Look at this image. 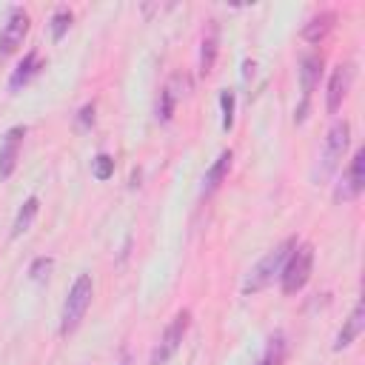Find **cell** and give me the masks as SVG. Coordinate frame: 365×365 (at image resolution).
I'll use <instances>...</instances> for the list:
<instances>
[{"label": "cell", "mask_w": 365, "mask_h": 365, "mask_svg": "<svg viewBox=\"0 0 365 365\" xmlns=\"http://www.w3.org/2000/svg\"><path fill=\"white\" fill-rule=\"evenodd\" d=\"M279 359H282V334L271 336L268 351H265V359H262L259 365H279Z\"/></svg>", "instance_id": "44dd1931"}, {"label": "cell", "mask_w": 365, "mask_h": 365, "mask_svg": "<svg viewBox=\"0 0 365 365\" xmlns=\"http://www.w3.org/2000/svg\"><path fill=\"white\" fill-rule=\"evenodd\" d=\"M120 365H131V354H128V351H123V356H120Z\"/></svg>", "instance_id": "cb8c5ba5"}, {"label": "cell", "mask_w": 365, "mask_h": 365, "mask_svg": "<svg viewBox=\"0 0 365 365\" xmlns=\"http://www.w3.org/2000/svg\"><path fill=\"white\" fill-rule=\"evenodd\" d=\"M362 188H365V148H359V151L351 157V165L345 168L339 185H336V191H334V197L342 200V202H345V200H356V197L362 194Z\"/></svg>", "instance_id": "52a82bcc"}, {"label": "cell", "mask_w": 365, "mask_h": 365, "mask_svg": "<svg viewBox=\"0 0 365 365\" xmlns=\"http://www.w3.org/2000/svg\"><path fill=\"white\" fill-rule=\"evenodd\" d=\"M220 108H222V131H231L234 125V91H220Z\"/></svg>", "instance_id": "d6986e66"}, {"label": "cell", "mask_w": 365, "mask_h": 365, "mask_svg": "<svg viewBox=\"0 0 365 365\" xmlns=\"http://www.w3.org/2000/svg\"><path fill=\"white\" fill-rule=\"evenodd\" d=\"M177 100H180V91H174V83H168V86L160 91V103H157V120H160V123H168V120H171Z\"/></svg>", "instance_id": "e0dca14e"}, {"label": "cell", "mask_w": 365, "mask_h": 365, "mask_svg": "<svg viewBox=\"0 0 365 365\" xmlns=\"http://www.w3.org/2000/svg\"><path fill=\"white\" fill-rule=\"evenodd\" d=\"M294 245H297V237H288V240H282L277 248H271V251L248 271V277H245V282H242V294H257V291H262L265 285H271V279L279 277V271H282L288 254L294 251Z\"/></svg>", "instance_id": "6da1fadb"}, {"label": "cell", "mask_w": 365, "mask_h": 365, "mask_svg": "<svg viewBox=\"0 0 365 365\" xmlns=\"http://www.w3.org/2000/svg\"><path fill=\"white\" fill-rule=\"evenodd\" d=\"M77 123L86 128L88 123H94V103H86L83 108H80V117H77Z\"/></svg>", "instance_id": "603a6c76"}, {"label": "cell", "mask_w": 365, "mask_h": 365, "mask_svg": "<svg viewBox=\"0 0 365 365\" xmlns=\"http://www.w3.org/2000/svg\"><path fill=\"white\" fill-rule=\"evenodd\" d=\"M362 328H365V305H362V302H356V305H354V311H351V317L345 319V325H342V328H339V334H336L334 351L348 348V345L362 334Z\"/></svg>", "instance_id": "7c38bea8"}, {"label": "cell", "mask_w": 365, "mask_h": 365, "mask_svg": "<svg viewBox=\"0 0 365 365\" xmlns=\"http://www.w3.org/2000/svg\"><path fill=\"white\" fill-rule=\"evenodd\" d=\"M91 165H94V177L97 180H108L114 174V157L111 154H97L91 160Z\"/></svg>", "instance_id": "ffe728a7"}, {"label": "cell", "mask_w": 365, "mask_h": 365, "mask_svg": "<svg viewBox=\"0 0 365 365\" xmlns=\"http://www.w3.org/2000/svg\"><path fill=\"white\" fill-rule=\"evenodd\" d=\"M26 34H29V14L20 6L9 9V17H6V23L0 29V57L14 54L23 46V37Z\"/></svg>", "instance_id": "8992f818"}, {"label": "cell", "mask_w": 365, "mask_h": 365, "mask_svg": "<svg viewBox=\"0 0 365 365\" xmlns=\"http://www.w3.org/2000/svg\"><path fill=\"white\" fill-rule=\"evenodd\" d=\"M51 265H54L51 257H37V259L29 265V277H31V279H43V277H48Z\"/></svg>", "instance_id": "7402d4cb"}, {"label": "cell", "mask_w": 365, "mask_h": 365, "mask_svg": "<svg viewBox=\"0 0 365 365\" xmlns=\"http://www.w3.org/2000/svg\"><path fill=\"white\" fill-rule=\"evenodd\" d=\"M217 51H220V26H217V20H208V29L202 34V48H200V74L202 77L211 74Z\"/></svg>", "instance_id": "8fae6325"}, {"label": "cell", "mask_w": 365, "mask_h": 365, "mask_svg": "<svg viewBox=\"0 0 365 365\" xmlns=\"http://www.w3.org/2000/svg\"><path fill=\"white\" fill-rule=\"evenodd\" d=\"M334 20H336L334 11H319V14H314V17L302 26V37H305L308 43H322V40L328 37V31L334 29Z\"/></svg>", "instance_id": "5bb4252c"}, {"label": "cell", "mask_w": 365, "mask_h": 365, "mask_svg": "<svg viewBox=\"0 0 365 365\" xmlns=\"http://www.w3.org/2000/svg\"><path fill=\"white\" fill-rule=\"evenodd\" d=\"M311 268H314V245L308 242H297L294 251L288 254L282 271H279V285H282V294H297L305 288L308 277H311Z\"/></svg>", "instance_id": "3957f363"}, {"label": "cell", "mask_w": 365, "mask_h": 365, "mask_svg": "<svg viewBox=\"0 0 365 365\" xmlns=\"http://www.w3.org/2000/svg\"><path fill=\"white\" fill-rule=\"evenodd\" d=\"M351 80H354V66L345 63V66H336L331 71V80H328V91H325V108L328 114H336L342 100L348 97V88H351Z\"/></svg>", "instance_id": "30bf717a"}, {"label": "cell", "mask_w": 365, "mask_h": 365, "mask_svg": "<svg viewBox=\"0 0 365 365\" xmlns=\"http://www.w3.org/2000/svg\"><path fill=\"white\" fill-rule=\"evenodd\" d=\"M231 151L225 148V151H220V157L214 160V165L205 171V177H202V197H208V194H214L217 188H220V182L225 180V174H228V168H231Z\"/></svg>", "instance_id": "4fadbf2b"}, {"label": "cell", "mask_w": 365, "mask_h": 365, "mask_svg": "<svg viewBox=\"0 0 365 365\" xmlns=\"http://www.w3.org/2000/svg\"><path fill=\"white\" fill-rule=\"evenodd\" d=\"M37 71H40V57H37V51H29V54L20 60V66L11 71V77H9V88L17 91V88L26 86Z\"/></svg>", "instance_id": "9a60e30c"}, {"label": "cell", "mask_w": 365, "mask_h": 365, "mask_svg": "<svg viewBox=\"0 0 365 365\" xmlns=\"http://www.w3.org/2000/svg\"><path fill=\"white\" fill-rule=\"evenodd\" d=\"M188 325H191V311H177L174 319L165 325V331H163V336H160V342H157V348H154L148 365H165V362L180 351Z\"/></svg>", "instance_id": "277c9868"}, {"label": "cell", "mask_w": 365, "mask_h": 365, "mask_svg": "<svg viewBox=\"0 0 365 365\" xmlns=\"http://www.w3.org/2000/svg\"><path fill=\"white\" fill-rule=\"evenodd\" d=\"M23 137H26V125H11L3 134V140H0V180H9L14 174Z\"/></svg>", "instance_id": "9c48e42d"}, {"label": "cell", "mask_w": 365, "mask_h": 365, "mask_svg": "<svg viewBox=\"0 0 365 365\" xmlns=\"http://www.w3.org/2000/svg\"><path fill=\"white\" fill-rule=\"evenodd\" d=\"M319 74H322V54H317V51L305 54V57L299 60L302 103H299V108H297V114H294V120H297V123H302V120H305V111H308V103H311V91H314V86H317Z\"/></svg>", "instance_id": "ba28073f"}, {"label": "cell", "mask_w": 365, "mask_h": 365, "mask_svg": "<svg viewBox=\"0 0 365 365\" xmlns=\"http://www.w3.org/2000/svg\"><path fill=\"white\" fill-rule=\"evenodd\" d=\"M348 140H351V125H348V120H336V123L331 125L328 137H325V151H322V163H319V168H317V177H328V174L339 165V160H342V154H345V148H348Z\"/></svg>", "instance_id": "5b68a950"}, {"label": "cell", "mask_w": 365, "mask_h": 365, "mask_svg": "<svg viewBox=\"0 0 365 365\" xmlns=\"http://www.w3.org/2000/svg\"><path fill=\"white\" fill-rule=\"evenodd\" d=\"M37 211H40V200H37V197H29V200L20 205L17 217H14V225H11V237H20V234H26V231L31 228V222H34Z\"/></svg>", "instance_id": "2e32d148"}, {"label": "cell", "mask_w": 365, "mask_h": 365, "mask_svg": "<svg viewBox=\"0 0 365 365\" xmlns=\"http://www.w3.org/2000/svg\"><path fill=\"white\" fill-rule=\"evenodd\" d=\"M91 297H94V282H91V274H77V279L71 282L68 294H66V302H63V314H60V334L68 336L71 331H77V325L83 322L88 305H91Z\"/></svg>", "instance_id": "7a4b0ae2"}, {"label": "cell", "mask_w": 365, "mask_h": 365, "mask_svg": "<svg viewBox=\"0 0 365 365\" xmlns=\"http://www.w3.org/2000/svg\"><path fill=\"white\" fill-rule=\"evenodd\" d=\"M68 26H71V11H68L66 6H60V9L51 14V37H54V40H63V34L68 31Z\"/></svg>", "instance_id": "ac0fdd59"}]
</instances>
